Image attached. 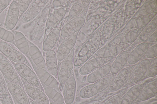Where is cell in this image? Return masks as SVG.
<instances>
[{
  "label": "cell",
  "instance_id": "44",
  "mask_svg": "<svg viewBox=\"0 0 157 104\" xmlns=\"http://www.w3.org/2000/svg\"></svg>",
  "mask_w": 157,
  "mask_h": 104
},
{
  "label": "cell",
  "instance_id": "8",
  "mask_svg": "<svg viewBox=\"0 0 157 104\" xmlns=\"http://www.w3.org/2000/svg\"><path fill=\"white\" fill-rule=\"evenodd\" d=\"M62 22L57 27L52 30L44 38L42 46L43 56L47 51L56 47L57 48Z\"/></svg>",
  "mask_w": 157,
  "mask_h": 104
},
{
  "label": "cell",
  "instance_id": "11",
  "mask_svg": "<svg viewBox=\"0 0 157 104\" xmlns=\"http://www.w3.org/2000/svg\"><path fill=\"white\" fill-rule=\"evenodd\" d=\"M132 66L126 67L117 73L108 87L109 91L114 92L119 90L128 81L130 73L133 68Z\"/></svg>",
  "mask_w": 157,
  "mask_h": 104
},
{
  "label": "cell",
  "instance_id": "43",
  "mask_svg": "<svg viewBox=\"0 0 157 104\" xmlns=\"http://www.w3.org/2000/svg\"></svg>",
  "mask_w": 157,
  "mask_h": 104
},
{
  "label": "cell",
  "instance_id": "6",
  "mask_svg": "<svg viewBox=\"0 0 157 104\" xmlns=\"http://www.w3.org/2000/svg\"><path fill=\"white\" fill-rule=\"evenodd\" d=\"M15 68L17 74L26 82L44 92L36 74L29 67L24 63H16Z\"/></svg>",
  "mask_w": 157,
  "mask_h": 104
},
{
  "label": "cell",
  "instance_id": "19",
  "mask_svg": "<svg viewBox=\"0 0 157 104\" xmlns=\"http://www.w3.org/2000/svg\"><path fill=\"white\" fill-rule=\"evenodd\" d=\"M144 86L137 84L130 88L122 96L119 104H132L139 98Z\"/></svg>",
  "mask_w": 157,
  "mask_h": 104
},
{
  "label": "cell",
  "instance_id": "4",
  "mask_svg": "<svg viewBox=\"0 0 157 104\" xmlns=\"http://www.w3.org/2000/svg\"><path fill=\"white\" fill-rule=\"evenodd\" d=\"M74 48L66 58L60 63H58V79L63 88L74 69Z\"/></svg>",
  "mask_w": 157,
  "mask_h": 104
},
{
  "label": "cell",
  "instance_id": "30",
  "mask_svg": "<svg viewBox=\"0 0 157 104\" xmlns=\"http://www.w3.org/2000/svg\"><path fill=\"white\" fill-rule=\"evenodd\" d=\"M14 49L6 42L0 41V51L3 55L8 57Z\"/></svg>",
  "mask_w": 157,
  "mask_h": 104
},
{
  "label": "cell",
  "instance_id": "31",
  "mask_svg": "<svg viewBox=\"0 0 157 104\" xmlns=\"http://www.w3.org/2000/svg\"><path fill=\"white\" fill-rule=\"evenodd\" d=\"M71 0H53L51 8L53 9L59 8L67 7L70 5Z\"/></svg>",
  "mask_w": 157,
  "mask_h": 104
},
{
  "label": "cell",
  "instance_id": "38",
  "mask_svg": "<svg viewBox=\"0 0 157 104\" xmlns=\"http://www.w3.org/2000/svg\"><path fill=\"white\" fill-rule=\"evenodd\" d=\"M18 52L19 51L17 50H16L13 49L10 55L8 57L11 60L13 61L16 57Z\"/></svg>",
  "mask_w": 157,
  "mask_h": 104
},
{
  "label": "cell",
  "instance_id": "22",
  "mask_svg": "<svg viewBox=\"0 0 157 104\" xmlns=\"http://www.w3.org/2000/svg\"><path fill=\"white\" fill-rule=\"evenodd\" d=\"M29 53L33 63L37 67L47 70L45 59L43 54L40 49L36 45L32 44L29 46Z\"/></svg>",
  "mask_w": 157,
  "mask_h": 104
},
{
  "label": "cell",
  "instance_id": "7",
  "mask_svg": "<svg viewBox=\"0 0 157 104\" xmlns=\"http://www.w3.org/2000/svg\"><path fill=\"white\" fill-rule=\"evenodd\" d=\"M49 1L32 0L26 10L21 16L22 22L28 23L33 20L41 12Z\"/></svg>",
  "mask_w": 157,
  "mask_h": 104
},
{
  "label": "cell",
  "instance_id": "2",
  "mask_svg": "<svg viewBox=\"0 0 157 104\" xmlns=\"http://www.w3.org/2000/svg\"><path fill=\"white\" fill-rule=\"evenodd\" d=\"M53 0H49L40 14L33 20L32 39L35 42L42 44L47 20Z\"/></svg>",
  "mask_w": 157,
  "mask_h": 104
},
{
  "label": "cell",
  "instance_id": "17",
  "mask_svg": "<svg viewBox=\"0 0 157 104\" xmlns=\"http://www.w3.org/2000/svg\"><path fill=\"white\" fill-rule=\"evenodd\" d=\"M7 86L10 94L19 104L29 103V99L25 91L17 83L10 82Z\"/></svg>",
  "mask_w": 157,
  "mask_h": 104
},
{
  "label": "cell",
  "instance_id": "5",
  "mask_svg": "<svg viewBox=\"0 0 157 104\" xmlns=\"http://www.w3.org/2000/svg\"><path fill=\"white\" fill-rule=\"evenodd\" d=\"M68 8V7L56 9L51 7L46 21L44 38L63 21L67 13Z\"/></svg>",
  "mask_w": 157,
  "mask_h": 104
},
{
  "label": "cell",
  "instance_id": "41",
  "mask_svg": "<svg viewBox=\"0 0 157 104\" xmlns=\"http://www.w3.org/2000/svg\"><path fill=\"white\" fill-rule=\"evenodd\" d=\"M50 104H57L56 103H55V102H54L52 101L51 102H50Z\"/></svg>",
  "mask_w": 157,
  "mask_h": 104
},
{
  "label": "cell",
  "instance_id": "3",
  "mask_svg": "<svg viewBox=\"0 0 157 104\" xmlns=\"http://www.w3.org/2000/svg\"><path fill=\"white\" fill-rule=\"evenodd\" d=\"M113 77H106L95 82L86 85L80 90L79 97L82 99L92 97L108 88Z\"/></svg>",
  "mask_w": 157,
  "mask_h": 104
},
{
  "label": "cell",
  "instance_id": "18",
  "mask_svg": "<svg viewBox=\"0 0 157 104\" xmlns=\"http://www.w3.org/2000/svg\"><path fill=\"white\" fill-rule=\"evenodd\" d=\"M104 62L102 58H90L78 69L79 73L82 75H88L100 67Z\"/></svg>",
  "mask_w": 157,
  "mask_h": 104
},
{
  "label": "cell",
  "instance_id": "29",
  "mask_svg": "<svg viewBox=\"0 0 157 104\" xmlns=\"http://www.w3.org/2000/svg\"><path fill=\"white\" fill-rule=\"evenodd\" d=\"M0 39L10 42L14 40V34L12 32L0 27Z\"/></svg>",
  "mask_w": 157,
  "mask_h": 104
},
{
  "label": "cell",
  "instance_id": "20",
  "mask_svg": "<svg viewBox=\"0 0 157 104\" xmlns=\"http://www.w3.org/2000/svg\"><path fill=\"white\" fill-rule=\"evenodd\" d=\"M90 1L88 0H75L71 5L69 10L68 9L65 17L70 19L79 16L89 6Z\"/></svg>",
  "mask_w": 157,
  "mask_h": 104
},
{
  "label": "cell",
  "instance_id": "15",
  "mask_svg": "<svg viewBox=\"0 0 157 104\" xmlns=\"http://www.w3.org/2000/svg\"><path fill=\"white\" fill-rule=\"evenodd\" d=\"M19 13L18 2L13 1L10 5L5 20V26L6 30H10L14 28L18 21Z\"/></svg>",
  "mask_w": 157,
  "mask_h": 104
},
{
  "label": "cell",
  "instance_id": "25",
  "mask_svg": "<svg viewBox=\"0 0 157 104\" xmlns=\"http://www.w3.org/2000/svg\"><path fill=\"white\" fill-rule=\"evenodd\" d=\"M129 54L127 52L121 53L111 66L110 73L113 74H117L123 69L128 60Z\"/></svg>",
  "mask_w": 157,
  "mask_h": 104
},
{
  "label": "cell",
  "instance_id": "34",
  "mask_svg": "<svg viewBox=\"0 0 157 104\" xmlns=\"http://www.w3.org/2000/svg\"><path fill=\"white\" fill-rule=\"evenodd\" d=\"M146 76L149 77L155 76L157 75L156 61L152 65H150L146 73Z\"/></svg>",
  "mask_w": 157,
  "mask_h": 104
},
{
  "label": "cell",
  "instance_id": "26",
  "mask_svg": "<svg viewBox=\"0 0 157 104\" xmlns=\"http://www.w3.org/2000/svg\"><path fill=\"white\" fill-rule=\"evenodd\" d=\"M14 40L20 52L23 54L29 53V45L22 33L19 31L16 32L14 35Z\"/></svg>",
  "mask_w": 157,
  "mask_h": 104
},
{
  "label": "cell",
  "instance_id": "12",
  "mask_svg": "<svg viewBox=\"0 0 157 104\" xmlns=\"http://www.w3.org/2000/svg\"><path fill=\"white\" fill-rule=\"evenodd\" d=\"M151 65L148 59L143 60L133 68L130 75L128 81L131 84H135L140 81L146 74Z\"/></svg>",
  "mask_w": 157,
  "mask_h": 104
},
{
  "label": "cell",
  "instance_id": "35",
  "mask_svg": "<svg viewBox=\"0 0 157 104\" xmlns=\"http://www.w3.org/2000/svg\"><path fill=\"white\" fill-rule=\"evenodd\" d=\"M26 60V58L23 54L18 52L13 61L16 63H24Z\"/></svg>",
  "mask_w": 157,
  "mask_h": 104
},
{
  "label": "cell",
  "instance_id": "24",
  "mask_svg": "<svg viewBox=\"0 0 157 104\" xmlns=\"http://www.w3.org/2000/svg\"><path fill=\"white\" fill-rule=\"evenodd\" d=\"M111 66L105 65L88 74L86 77L87 82L90 84L95 82L105 77L110 72Z\"/></svg>",
  "mask_w": 157,
  "mask_h": 104
},
{
  "label": "cell",
  "instance_id": "36",
  "mask_svg": "<svg viewBox=\"0 0 157 104\" xmlns=\"http://www.w3.org/2000/svg\"><path fill=\"white\" fill-rule=\"evenodd\" d=\"M146 56L149 58H152L157 56V49L156 46H154L147 50Z\"/></svg>",
  "mask_w": 157,
  "mask_h": 104
},
{
  "label": "cell",
  "instance_id": "39",
  "mask_svg": "<svg viewBox=\"0 0 157 104\" xmlns=\"http://www.w3.org/2000/svg\"><path fill=\"white\" fill-rule=\"evenodd\" d=\"M2 101L4 104H12L10 99L9 98H4Z\"/></svg>",
  "mask_w": 157,
  "mask_h": 104
},
{
  "label": "cell",
  "instance_id": "32",
  "mask_svg": "<svg viewBox=\"0 0 157 104\" xmlns=\"http://www.w3.org/2000/svg\"><path fill=\"white\" fill-rule=\"evenodd\" d=\"M124 93L121 92L109 98L102 104H119L121 98Z\"/></svg>",
  "mask_w": 157,
  "mask_h": 104
},
{
  "label": "cell",
  "instance_id": "10",
  "mask_svg": "<svg viewBox=\"0 0 157 104\" xmlns=\"http://www.w3.org/2000/svg\"><path fill=\"white\" fill-rule=\"evenodd\" d=\"M76 83L74 69L63 88V96L66 104H72L75 99Z\"/></svg>",
  "mask_w": 157,
  "mask_h": 104
},
{
  "label": "cell",
  "instance_id": "1",
  "mask_svg": "<svg viewBox=\"0 0 157 104\" xmlns=\"http://www.w3.org/2000/svg\"><path fill=\"white\" fill-rule=\"evenodd\" d=\"M88 8L89 6L81 15L77 17L68 19L65 17L63 21L58 46L67 38L79 31L85 23Z\"/></svg>",
  "mask_w": 157,
  "mask_h": 104
},
{
  "label": "cell",
  "instance_id": "21",
  "mask_svg": "<svg viewBox=\"0 0 157 104\" xmlns=\"http://www.w3.org/2000/svg\"><path fill=\"white\" fill-rule=\"evenodd\" d=\"M0 70L11 82L17 83L19 81L20 78L15 69L6 60L0 61Z\"/></svg>",
  "mask_w": 157,
  "mask_h": 104
},
{
  "label": "cell",
  "instance_id": "16",
  "mask_svg": "<svg viewBox=\"0 0 157 104\" xmlns=\"http://www.w3.org/2000/svg\"><path fill=\"white\" fill-rule=\"evenodd\" d=\"M35 72L41 83L47 87L55 89L60 92L57 80L47 70L44 69L37 67L36 70Z\"/></svg>",
  "mask_w": 157,
  "mask_h": 104
},
{
  "label": "cell",
  "instance_id": "42",
  "mask_svg": "<svg viewBox=\"0 0 157 104\" xmlns=\"http://www.w3.org/2000/svg\"><path fill=\"white\" fill-rule=\"evenodd\" d=\"M0 104H1L0 103Z\"/></svg>",
  "mask_w": 157,
  "mask_h": 104
},
{
  "label": "cell",
  "instance_id": "33",
  "mask_svg": "<svg viewBox=\"0 0 157 104\" xmlns=\"http://www.w3.org/2000/svg\"><path fill=\"white\" fill-rule=\"evenodd\" d=\"M32 1L29 0L18 1L17 2L19 11L24 13L28 9Z\"/></svg>",
  "mask_w": 157,
  "mask_h": 104
},
{
  "label": "cell",
  "instance_id": "23",
  "mask_svg": "<svg viewBox=\"0 0 157 104\" xmlns=\"http://www.w3.org/2000/svg\"><path fill=\"white\" fill-rule=\"evenodd\" d=\"M157 92V78L151 81L142 90L139 98V101L148 100L156 95Z\"/></svg>",
  "mask_w": 157,
  "mask_h": 104
},
{
  "label": "cell",
  "instance_id": "40",
  "mask_svg": "<svg viewBox=\"0 0 157 104\" xmlns=\"http://www.w3.org/2000/svg\"><path fill=\"white\" fill-rule=\"evenodd\" d=\"M31 104H39L36 101L33 99V101L31 102Z\"/></svg>",
  "mask_w": 157,
  "mask_h": 104
},
{
  "label": "cell",
  "instance_id": "28",
  "mask_svg": "<svg viewBox=\"0 0 157 104\" xmlns=\"http://www.w3.org/2000/svg\"><path fill=\"white\" fill-rule=\"evenodd\" d=\"M147 47H138L129 55L128 62L130 64H133L139 61L147 53Z\"/></svg>",
  "mask_w": 157,
  "mask_h": 104
},
{
  "label": "cell",
  "instance_id": "37",
  "mask_svg": "<svg viewBox=\"0 0 157 104\" xmlns=\"http://www.w3.org/2000/svg\"><path fill=\"white\" fill-rule=\"evenodd\" d=\"M10 0H0V11L5 9L10 4Z\"/></svg>",
  "mask_w": 157,
  "mask_h": 104
},
{
  "label": "cell",
  "instance_id": "27",
  "mask_svg": "<svg viewBox=\"0 0 157 104\" xmlns=\"http://www.w3.org/2000/svg\"><path fill=\"white\" fill-rule=\"evenodd\" d=\"M44 92L48 98L58 104H65L63 95L60 92L53 88L48 87L41 84Z\"/></svg>",
  "mask_w": 157,
  "mask_h": 104
},
{
  "label": "cell",
  "instance_id": "13",
  "mask_svg": "<svg viewBox=\"0 0 157 104\" xmlns=\"http://www.w3.org/2000/svg\"><path fill=\"white\" fill-rule=\"evenodd\" d=\"M25 89L28 95L39 104H50L49 100L44 92L25 81Z\"/></svg>",
  "mask_w": 157,
  "mask_h": 104
},
{
  "label": "cell",
  "instance_id": "9",
  "mask_svg": "<svg viewBox=\"0 0 157 104\" xmlns=\"http://www.w3.org/2000/svg\"><path fill=\"white\" fill-rule=\"evenodd\" d=\"M78 32L67 38L63 42L58 46L56 54L58 63H60L66 58L75 47Z\"/></svg>",
  "mask_w": 157,
  "mask_h": 104
},
{
  "label": "cell",
  "instance_id": "14",
  "mask_svg": "<svg viewBox=\"0 0 157 104\" xmlns=\"http://www.w3.org/2000/svg\"><path fill=\"white\" fill-rule=\"evenodd\" d=\"M57 47L46 52L44 56L46 67L48 71L54 77L58 76V61L56 52Z\"/></svg>",
  "mask_w": 157,
  "mask_h": 104
}]
</instances>
